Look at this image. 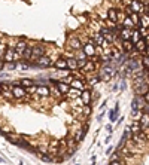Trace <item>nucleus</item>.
Wrapping results in <instances>:
<instances>
[{"mask_svg":"<svg viewBox=\"0 0 149 165\" xmlns=\"http://www.w3.org/2000/svg\"><path fill=\"white\" fill-rule=\"evenodd\" d=\"M64 46H66V51L78 52V51L82 49V46H84V40H82V37L79 36V34H76V33H70V34H67V37H66V43H64Z\"/></svg>","mask_w":149,"mask_h":165,"instance_id":"f257e3e1","label":"nucleus"},{"mask_svg":"<svg viewBox=\"0 0 149 165\" xmlns=\"http://www.w3.org/2000/svg\"><path fill=\"white\" fill-rule=\"evenodd\" d=\"M49 49H51V46H49L46 42H35V45H33V52H31V63L36 61L37 58L43 57V55L49 54ZM31 63H30V64H31Z\"/></svg>","mask_w":149,"mask_h":165,"instance_id":"f03ea898","label":"nucleus"},{"mask_svg":"<svg viewBox=\"0 0 149 165\" xmlns=\"http://www.w3.org/2000/svg\"><path fill=\"white\" fill-rule=\"evenodd\" d=\"M133 89L134 95H145L149 91V80L148 79H133Z\"/></svg>","mask_w":149,"mask_h":165,"instance_id":"7ed1b4c3","label":"nucleus"},{"mask_svg":"<svg viewBox=\"0 0 149 165\" xmlns=\"http://www.w3.org/2000/svg\"><path fill=\"white\" fill-rule=\"evenodd\" d=\"M82 52L85 54V57L88 58V60H91L94 57H97V46H95V43H94L93 37L88 36V39L84 42V46H82Z\"/></svg>","mask_w":149,"mask_h":165,"instance_id":"20e7f679","label":"nucleus"},{"mask_svg":"<svg viewBox=\"0 0 149 165\" xmlns=\"http://www.w3.org/2000/svg\"><path fill=\"white\" fill-rule=\"evenodd\" d=\"M54 64V58L51 57L49 54L43 55L40 58H37L36 61L31 63V67H37V69H51Z\"/></svg>","mask_w":149,"mask_h":165,"instance_id":"39448f33","label":"nucleus"},{"mask_svg":"<svg viewBox=\"0 0 149 165\" xmlns=\"http://www.w3.org/2000/svg\"><path fill=\"white\" fill-rule=\"evenodd\" d=\"M11 94H12L14 100H17V101L25 100V98L28 97V94H27V89H24L21 85H18V82H14V83H12V89H11Z\"/></svg>","mask_w":149,"mask_h":165,"instance_id":"423d86ee","label":"nucleus"},{"mask_svg":"<svg viewBox=\"0 0 149 165\" xmlns=\"http://www.w3.org/2000/svg\"><path fill=\"white\" fill-rule=\"evenodd\" d=\"M101 67V64L100 63H95L93 60H88L87 63H85V66L79 70L82 74H85V76H90V74H95L98 72V69Z\"/></svg>","mask_w":149,"mask_h":165,"instance_id":"0eeeda50","label":"nucleus"},{"mask_svg":"<svg viewBox=\"0 0 149 165\" xmlns=\"http://www.w3.org/2000/svg\"><path fill=\"white\" fill-rule=\"evenodd\" d=\"M52 69L57 70V72H69L67 70V58L64 55H58L55 60H54Z\"/></svg>","mask_w":149,"mask_h":165,"instance_id":"6e6552de","label":"nucleus"},{"mask_svg":"<svg viewBox=\"0 0 149 165\" xmlns=\"http://www.w3.org/2000/svg\"><path fill=\"white\" fill-rule=\"evenodd\" d=\"M88 129H90V124H88V121H85V122L82 124V127H81V128H79L73 134V135H74V140H76V143H78V144L84 141V138H85V135H87Z\"/></svg>","mask_w":149,"mask_h":165,"instance_id":"1a4fd4ad","label":"nucleus"},{"mask_svg":"<svg viewBox=\"0 0 149 165\" xmlns=\"http://www.w3.org/2000/svg\"><path fill=\"white\" fill-rule=\"evenodd\" d=\"M27 45H28V39H25V37H19V39H17V42H15V45H14L15 54H18L19 57L22 58V54H24Z\"/></svg>","mask_w":149,"mask_h":165,"instance_id":"9d476101","label":"nucleus"},{"mask_svg":"<svg viewBox=\"0 0 149 165\" xmlns=\"http://www.w3.org/2000/svg\"><path fill=\"white\" fill-rule=\"evenodd\" d=\"M36 95L39 98H51V89L49 85H37L36 86Z\"/></svg>","mask_w":149,"mask_h":165,"instance_id":"9b49d317","label":"nucleus"},{"mask_svg":"<svg viewBox=\"0 0 149 165\" xmlns=\"http://www.w3.org/2000/svg\"><path fill=\"white\" fill-rule=\"evenodd\" d=\"M2 60L5 61V64H9V63H17V61H15V51H14V48L8 46V48L5 49L3 55H2Z\"/></svg>","mask_w":149,"mask_h":165,"instance_id":"f8f14e48","label":"nucleus"},{"mask_svg":"<svg viewBox=\"0 0 149 165\" xmlns=\"http://www.w3.org/2000/svg\"><path fill=\"white\" fill-rule=\"evenodd\" d=\"M81 101H82V106H91L93 104V91H91V88H87L85 91H82Z\"/></svg>","mask_w":149,"mask_h":165,"instance_id":"ddd939ff","label":"nucleus"},{"mask_svg":"<svg viewBox=\"0 0 149 165\" xmlns=\"http://www.w3.org/2000/svg\"><path fill=\"white\" fill-rule=\"evenodd\" d=\"M70 86L79 89V91H85V89L88 88V83H87L85 79H76V77H73L72 82H70Z\"/></svg>","mask_w":149,"mask_h":165,"instance_id":"4468645a","label":"nucleus"},{"mask_svg":"<svg viewBox=\"0 0 149 165\" xmlns=\"http://www.w3.org/2000/svg\"><path fill=\"white\" fill-rule=\"evenodd\" d=\"M146 49H148V43L145 42V39H140L137 43H134V52H136V54L145 55Z\"/></svg>","mask_w":149,"mask_h":165,"instance_id":"2eb2a0df","label":"nucleus"},{"mask_svg":"<svg viewBox=\"0 0 149 165\" xmlns=\"http://www.w3.org/2000/svg\"><path fill=\"white\" fill-rule=\"evenodd\" d=\"M121 51H122V54L134 52V43L131 40H121Z\"/></svg>","mask_w":149,"mask_h":165,"instance_id":"dca6fc26","label":"nucleus"},{"mask_svg":"<svg viewBox=\"0 0 149 165\" xmlns=\"http://www.w3.org/2000/svg\"><path fill=\"white\" fill-rule=\"evenodd\" d=\"M55 86H57V89L60 91V94H61L63 97H66V95H67V92H69V89H70V85H69V83H66V82H63L61 79H60V80L55 83Z\"/></svg>","mask_w":149,"mask_h":165,"instance_id":"f3484780","label":"nucleus"},{"mask_svg":"<svg viewBox=\"0 0 149 165\" xmlns=\"http://www.w3.org/2000/svg\"><path fill=\"white\" fill-rule=\"evenodd\" d=\"M18 85H21L24 89H28V88L35 86L36 83H35V79H31V77H22L18 80Z\"/></svg>","mask_w":149,"mask_h":165,"instance_id":"a211bd4d","label":"nucleus"},{"mask_svg":"<svg viewBox=\"0 0 149 165\" xmlns=\"http://www.w3.org/2000/svg\"><path fill=\"white\" fill-rule=\"evenodd\" d=\"M67 70H69L70 73L79 70V67H78V60L74 58V55H72V57L67 58Z\"/></svg>","mask_w":149,"mask_h":165,"instance_id":"6ab92c4d","label":"nucleus"},{"mask_svg":"<svg viewBox=\"0 0 149 165\" xmlns=\"http://www.w3.org/2000/svg\"><path fill=\"white\" fill-rule=\"evenodd\" d=\"M119 118V103L115 104V107L112 110H109V121L111 122H116Z\"/></svg>","mask_w":149,"mask_h":165,"instance_id":"aec40b11","label":"nucleus"},{"mask_svg":"<svg viewBox=\"0 0 149 165\" xmlns=\"http://www.w3.org/2000/svg\"><path fill=\"white\" fill-rule=\"evenodd\" d=\"M81 94H82V91H79V89L70 86V89H69V92H67L66 98H69V100H72V101H73V100H79V98H81Z\"/></svg>","mask_w":149,"mask_h":165,"instance_id":"412c9836","label":"nucleus"},{"mask_svg":"<svg viewBox=\"0 0 149 165\" xmlns=\"http://www.w3.org/2000/svg\"><path fill=\"white\" fill-rule=\"evenodd\" d=\"M119 39H121V40H131V30L130 28L121 27V30H119Z\"/></svg>","mask_w":149,"mask_h":165,"instance_id":"4be33fe9","label":"nucleus"},{"mask_svg":"<svg viewBox=\"0 0 149 165\" xmlns=\"http://www.w3.org/2000/svg\"><path fill=\"white\" fill-rule=\"evenodd\" d=\"M139 122L142 124V131H145V129H149V115H145V113H142V116H140Z\"/></svg>","mask_w":149,"mask_h":165,"instance_id":"5701e85b","label":"nucleus"},{"mask_svg":"<svg viewBox=\"0 0 149 165\" xmlns=\"http://www.w3.org/2000/svg\"><path fill=\"white\" fill-rule=\"evenodd\" d=\"M49 89H51V97H52V98H55L57 101H58V100H63V98H64V97H63V95L60 94V91L57 89L55 85H49Z\"/></svg>","mask_w":149,"mask_h":165,"instance_id":"b1692460","label":"nucleus"},{"mask_svg":"<svg viewBox=\"0 0 149 165\" xmlns=\"http://www.w3.org/2000/svg\"><path fill=\"white\" fill-rule=\"evenodd\" d=\"M130 129H131V134H137V132L142 131V124L139 121H131Z\"/></svg>","mask_w":149,"mask_h":165,"instance_id":"393cba45","label":"nucleus"},{"mask_svg":"<svg viewBox=\"0 0 149 165\" xmlns=\"http://www.w3.org/2000/svg\"><path fill=\"white\" fill-rule=\"evenodd\" d=\"M121 27H125V28H130V30L134 28V24H133V21H131L130 17H125V15H124V18L121 21Z\"/></svg>","mask_w":149,"mask_h":165,"instance_id":"a878e982","label":"nucleus"},{"mask_svg":"<svg viewBox=\"0 0 149 165\" xmlns=\"http://www.w3.org/2000/svg\"><path fill=\"white\" fill-rule=\"evenodd\" d=\"M140 27L149 28V14H146V12L140 15Z\"/></svg>","mask_w":149,"mask_h":165,"instance_id":"bb28decb","label":"nucleus"},{"mask_svg":"<svg viewBox=\"0 0 149 165\" xmlns=\"http://www.w3.org/2000/svg\"><path fill=\"white\" fill-rule=\"evenodd\" d=\"M131 21H133V24H134V28H137V27H140V15L139 14H136V12H133L130 15Z\"/></svg>","mask_w":149,"mask_h":165,"instance_id":"cd10ccee","label":"nucleus"},{"mask_svg":"<svg viewBox=\"0 0 149 165\" xmlns=\"http://www.w3.org/2000/svg\"><path fill=\"white\" fill-rule=\"evenodd\" d=\"M140 39H142V37H140L139 30H137V28H133V30H131V42H133V43H137Z\"/></svg>","mask_w":149,"mask_h":165,"instance_id":"c85d7f7f","label":"nucleus"},{"mask_svg":"<svg viewBox=\"0 0 149 165\" xmlns=\"http://www.w3.org/2000/svg\"><path fill=\"white\" fill-rule=\"evenodd\" d=\"M39 158H40L43 162H54V156H51L49 153H45V155H39Z\"/></svg>","mask_w":149,"mask_h":165,"instance_id":"c756f323","label":"nucleus"},{"mask_svg":"<svg viewBox=\"0 0 149 165\" xmlns=\"http://www.w3.org/2000/svg\"><path fill=\"white\" fill-rule=\"evenodd\" d=\"M18 66H19V63H9V64H5V70H8V72H14Z\"/></svg>","mask_w":149,"mask_h":165,"instance_id":"7c9ffc66","label":"nucleus"},{"mask_svg":"<svg viewBox=\"0 0 149 165\" xmlns=\"http://www.w3.org/2000/svg\"><path fill=\"white\" fill-rule=\"evenodd\" d=\"M48 149H60V140H51Z\"/></svg>","mask_w":149,"mask_h":165,"instance_id":"2f4dec72","label":"nucleus"},{"mask_svg":"<svg viewBox=\"0 0 149 165\" xmlns=\"http://www.w3.org/2000/svg\"><path fill=\"white\" fill-rule=\"evenodd\" d=\"M108 165H125V164H124L122 159H113V161H109Z\"/></svg>","mask_w":149,"mask_h":165,"instance_id":"473e14b6","label":"nucleus"},{"mask_svg":"<svg viewBox=\"0 0 149 165\" xmlns=\"http://www.w3.org/2000/svg\"><path fill=\"white\" fill-rule=\"evenodd\" d=\"M142 113H145V115H149V104H143V107H142Z\"/></svg>","mask_w":149,"mask_h":165,"instance_id":"72a5a7b5","label":"nucleus"},{"mask_svg":"<svg viewBox=\"0 0 149 165\" xmlns=\"http://www.w3.org/2000/svg\"><path fill=\"white\" fill-rule=\"evenodd\" d=\"M8 77H9V74L6 72H0V79H8Z\"/></svg>","mask_w":149,"mask_h":165,"instance_id":"f704fd0d","label":"nucleus"},{"mask_svg":"<svg viewBox=\"0 0 149 165\" xmlns=\"http://www.w3.org/2000/svg\"><path fill=\"white\" fill-rule=\"evenodd\" d=\"M143 100H145V103H146V104H149V91L143 95Z\"/></svg>","mask_w":149,"mask_h":165,"instance_id":"c9c22d12","label":"nucleus"},{"mask_svg":"<svg viewBox=\"0 0 149 165\" xmlns=\"http://www.w3.org/2000/svg\"><path fill=\"white\" fill-rule=\"evenodd\" d=\"M0 72H5V61L0 58Z\"/></svg>","mask_w":149,"mask_h":165,"instance_id":"e433bc0d","label":"nucleus"},{"mask_svg":"<svg viewBox=\"0 0 149 165\" xmlns=\"http://www.w3.org/2000/svg\"><path fill=\"white\" fill-rule=\"evenodd\" d=\"M125 88H127V82H125V80H122V82H121V91H124Z\"/></svg>","mask_w":149,"mask_h":165,"instance_id":"4c0bfd02","label":"nucleus"},{"mask_svg":"<svg viewBox=\"0 0 149 165\" xmlns=\"http://www.w3.org/2000/svg\"><path fill=\"white\" fill-rule=\"evenodd\" d=\"M103 116H104V112H101V113H100V115L97 116V121H98V122H101V119H103Z\"/></svg>","mask_w":149,"mask_h":165,"instance_id":"58836bf2","label":"nucleus"},{"mask_svg":"<svg viewBox=\"0 0 149 165\" xmlns=\"http://www.w3.org/2000/svg\"><path fill=\"white\" fill-rule=\"evenodd\" d=\"M106 129H108V132H109V134H112V132H113V127H112V125H108V127H106Z\"/></svg>","mask_w":149,"mask_h":165,"instance_id":"ea45409f","label":"nucleus"},{"mask_svg":"<svg viewBox=\"0 0 149 165\" xmlns=\"http://www.w3.org/2000/svg\"><path fill=\"white\" fill-rule=\"evenodd\" d=\"M111 138H112V134H109V135L106 137V140H104V141H106V144H109V143H111Z\"/></svg>","mask_w":149,"mask_h":165,"instance_id":"a19ab883","label":"nucleus"},{"mask_svg":"<svg viewBox=\"0 0 149 165\" xmlns=\"http://www.w3.org/2000/svg\"><path fill=\"white\" fill-rule=\"evenodd\" d=\"M106 104H108V101H106V100H104V101H103V103H101V106H100V109L103 110V109H104V107H106Z\"/></svg>","mask_w":149,"mask_h":165,"instance_id":"79ce46f5","label":"nucleus"},{"mask_svg":"<svg viewBox=\"0 0 149 165\" xmlns=\"http://www.w3.org/2000/svg\"><path fill=\"white\" fill-rule=\"evenodd\" d=\"M112 150H113V149L109 146V147H108V150H106V155H112Z\"/></svg>","mask_w":149,"mask_h":165,"instance_id":"37998d69","label":"nucleus"},{"mask_svg":"<svg viewBox=\"0 0 149 165\" xmlns=\"http://www.w3.org/2000/svg\"><path fill=\"white\" fill-rule=\"evenodd\" d=\"M145 42H146V43H148V46H149V34L146 37H145Z\"/></svg>","mask_w":149,"mask_h":165,"instance_id":"c03bdc74","label":"nucleus"},{"mask_svg":"<svg viewBox=\"0 0 149 165\" xmlns=\"http://www.w3.org/2000/svg\"><path fill=\"white\" fill-rule=\"evenodd\" d=\"M5 162H6V161H5V159H3V158L0 156V164H5Z\"/></svg>","mask_w":149,"mask_h":165,"instance_id":"a18cd8bd","label":"nucleus"},{"mask_svg":"<svg viewBox=\"0 0 149 165\" xmlns=\"http://www.w3.org/2000/svg\"><path fill=\"white\" fill-rule=\"evenodd\" d=\"M2 94H3V88H2V83H0V97H2Z\"/></svg>","mask_w":149,"mask_h":165,"instance_id":"49530a36","label":"nucleus"},{"mask_svg":"<svg viewBox=\"0 0 149 165\" xmlns=\"http://www.w3.org/2000/svg\"><path fill=\"white\" fill-rule=\"evenodd\" d=\"M145 55H148L149 57V46H148V49H146V52H145Z\"/></svg>","mask_w":149,"mask_h":165,"instance_id":"de8ad7c7","label":"nucleus"},{"mask_svg":"<svg viewBox=\"0 0 149 165\" xmlns=\"http://www.w3.org/2000/svg\"><path fill=\"white\" fill-rule=\"evenodd\" d=\"M0 128H2V127H0Z\"/></svg>","mask_w":149,"mask_h":165,"instance_id":"09e8293b","label":"nucleus"}]
</instances>
